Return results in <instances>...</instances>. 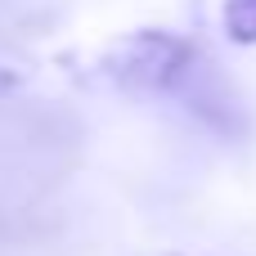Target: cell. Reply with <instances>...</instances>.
Here are the masks:
<instances>
[{
    "label": "cell",
    "mask_w": 256,
    "mask_h": 256,
    "mask_svg": "<svg viewBox=\"0 0 256 256\" xmlns=\"http://www.w3.org/2000/svg\"><path fill=\"white\" fill-rule=\"evenodd\" d=\"M189 63H194V45H189L184 36L158 32V27L126 32V36L108 40L104 54H99V72H104L112 86L140 90V94L180 86V76L189 72Z\"/></svg>",
    "instance_id": "obj_1"
},
{
    "label": "cell",
    "mask_w": 256,
    "mask_h": 256,
    "mask_svg": "<svg viewBox=\"0 0 256 256\" xmlns=\"http://www.w3.org/2000/svg\"><path fill=\"white\" fill-rule=\"evenodd\" d=\"M225 36L234 45H256V0H225Z\"/></svg>",
    "instance_id": "obj_2"
}]
</instances>
